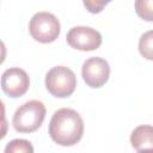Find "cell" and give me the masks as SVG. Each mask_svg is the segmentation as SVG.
<instances>
[{
    "instance_id": "obj_1",
    "label": "cell",
    "mask_w": 153,
    "mask_h": 153,
    "mask_svg": "<svg viewBox=\"0 0 153 153\" xmlns=\"http://www.w3.org/2000/svg\"><path fill=\"white\" fill-rule=\"evenodd\" d=\"M84 134V121L79 112L69 108H62L54 112L49 123V135L61 146H73L80 141Z\"/></svg>"
},
{
    "instance_id": "obj_2",
    "label": "cell",
    "mask_w": 153,
    "mask_h": 153,
    "mask_svg": "<svg viewBox=\"0 0 153 153\" xmlns=\"http://www.w3.org/2000/svg\"><path fill=\"white\" fill-rule=\"evenodd\" d=\"M45 112L47 110L42 102L29 100L16 110L12 120L13 128L19 133H32L42 126Z\"/></svg>"
},
{
    "instance_id": "obj_3",
    "label": "cell",
    "mask_w": 153,
    "mask_h": 153,
    "mask_svg": "<svg viewBox=\"0 0 153 153\" xmlns=\"http://www.w3.org/2000/svg\"><path fill=\"white\" fill-rule=\"evenodd\" d=\"M76 86V76L72 69L65 66H56L45 75V87L56 98L69 97Z\"/></svg>"
},
{
    "instance_id": "obj_4",
    "label": "cell",
    "mask_w": 153,
    "mask_h": 153,
    "mask_svg": "<svg viewBox=\"0 0 153 153\" xmlns=\"http://www.w3.org/2000/svg\"><path fill=\"white\" fill-rule=\"evenodd\" d=\"M60 22L49 12L42 11L32 16L29 23V31L32 38L41 43L54 42L60 35Z\"/></svg>"
},
{
    "instance_id": "obj_5",
    "label": "cell",
    "mask_w": 153,
    "mask_h": 153,
    "mask_svg": "<svg viewBox=\"0 0 153 153\" xmlns=\"http://www.w3.org/2000/svg\"><path fill=\"white\" fill-rule=\"evenodd\" d=\"M67 43L78 50L91 51L99 48L102 44V35L93 27L90 26H74L72 27L67 36Z\"/></svg>"
},
{
    "instance_id": "obj_6",
    "label": "cell",
    "mask_w": 153,
    "mask_h": 153,
    "mask_svg": "<svg viewBox=\"0 0 153 153\" xmlns=\"http://www.w3.org/2000/svg\"><path fill=\"white\" fill-rule=\"evenodd\" d=\"M81 75L87 86L98 88L108 81L110 75V66L108 61L102 57H90L82 63Z\"/></svg>"
},
{
    "instance_id": "obj_7",
    "label": "cell",
    "mask_w": 153,
    "mask_h": 153,
    "mask_svg": "<svg viewBox=\"0 0 153 153\" xmlns=\"http://www.w3.org/2000/svg\"><path fill=\"white\" fill-rule=\"evenodd\" d=\"M29 86V75L24 69L19 67L7 68L1 75V88L7 96L12 98H18L26 93Z\"/></svg>"
},
{
    "instance_id": "obj_8",
    "label": "cell",
    "mask_w": 153,
    "mask_h": 153,
    "mask_svg": "<svg viewBox=\"0 0 153 153\" xmlns=\"http://www.w3.org/2000/svg\"><path fill=\"white\" fill-rule=\"evenodd\" d=\"M130 143L137 152L143 149H153V126L142 124L136 127L131 131Z\"/></svg>"
},
{
    "instance_id": "obj_9",
    "label": "cell",
    "mask_w": 153,
    "mask_h": 153,
    "mask_svg": "<svg viewBox=\"0 0 153 153\" xmlns=\"http://www.w3.org/2000/svg\"><path fill=\"white\" fill-rule=\"evenodd\" d=\"M139 51L146 60L153 61V30L146 31L139 39Z\"/></svg>"
},
{
    "instance_id": "obj_10",
    "label": "cell",
    "mask_w": 153,
    "mask_h": 153,
    "mask_svg": "<svg viewBox=\"0 0 153 153\" xmlns=\"http://www.w3.org/2000/svg\"><path fill=\"white\" fill-rule=\"evenodd\" d=\"M4 153H33V146L27 140L14 139L6 145Z\"/></svg>"
},
{
    "instance_id": "obj_11",
    "label": "cell",
    "mask_w": 153,
    "mask_h": 153,
    "mask_svg": "<svg viewBox=\"0 0 153 153\" xmlns=\"http://www.w3.org/2000/svg\"><path fill=\"white\" fill-rule=\"evenodd\" d=\"M135 11L143 20L153 22V0H136Z\"/></svg>"
},
{
    "instance_id": "obj_12",
    "label": "cell",
    "mask_w": 153,
    "mask_h": 153,
    "mask_svg": "<svg viewBox=\"0 0 153 153\" xmlns=\"http://www.w3.org/2000/svg\"><path fill=\"white\" fill-rule=\"evenodd\" d=\"M109 1H98V0H92V1H84V6L91 13H99L105 5H108Z\"/></svg>"
},
{
    "instance_id": "obj_13",
    "label": "cell",
    "mask_w": 153,
    "mask_h": 153,
    "mask_svg": "<svg viewBox=\"0 0 153 153\" xmlns=\"http://www.w3.org/2000/svg\"><path fill=\"white\" fill-rule=\"evenodd\" d=\"M137 153H153V149H143V151H139Z\"/></svg>"
}]
</instances>
